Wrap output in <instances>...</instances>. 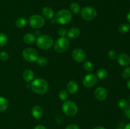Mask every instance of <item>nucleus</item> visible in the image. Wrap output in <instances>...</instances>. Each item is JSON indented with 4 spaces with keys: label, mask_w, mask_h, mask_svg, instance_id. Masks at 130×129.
I'll use <instances>...</instances> for the list:
<instances>
[{
    "label": "nucleus",
    "mask_w": 130,
    "mask_h": 129,
    "mask_svg": "<svg viewBox=\"0 0 130 129\" xmlns=\"http://www.w3.org/2000/svg\"><path fill=\"white\" fill-rule=\"evenodd\" d=\"M30 87L33 92L38 94H44L48 89V83L41 78H36L32 82Z\"/></svg>",
    "instance_id": "f257e3e1"
},
{
    "label": "nucleus",
    "mask_w": 130,
    "mask_h": 129,
    "mask_svg": "<svg viewBox=\"0 0 130 129\" xmlns=\"http://www.w3.org/2000/svg\"><path fill=\"white\" fill-rule=\"evenodd\" d=\"M72 15L71 11L68 10L63 9L56 13L55 22L62 25L69 24L72 20Z\"/></svg>",
    "instance_id": "f03ea898"
},
{
    "label": "nucleus",
    "mask_w": 130,
    "mask_h": 129,
    "mask_svg": "<svg viewBox=\"0 0 130 129\" xmlns=\"http://www.w3.org/2000/svg\"><path fill=\"white\" fill-rule=\"evenodd\" d=\"M36 44L40 49L46 50L52 48L53 44V40L50 35H41L36 39Z\"/></svg>",
    "instance_id": "7ed1b4c3"
},
{
    "label": "nucleus",
    "mask_w": 130,
    "mask_h": 129,
    "mask_svg": "<svg viewBox=\"0 0 130 129\" xmlns=\"http://www.w3.org/2000/svg\"><path fill=\"white\" fill-rule=\"evenodd\" d=\"M62 111L68 116H74L77 113L78 108L75 102L71 101H66L62 104Z\"/></svg>",
    "instance_id": "20e7f679"
},
{
    "label": "nucleus",
    "mask_w": 130,
    "mask_h": 129,
    "mask_svg": "<svg viewBox=\"0 0 130 129\" xmlns=\"http://www.w3.org/2000/svg\"><path fill=\"white\" fill-rule=\"evenodd\" d=\"M70 46V41L65 37L57 39L54 44V49L58 53H63L69 49Z\"/></svg>",
    "instance_id": "39448f33"
},
{
    "label": "nucleus",
    "mask_w": 130,
    "mask_h": 129,
    "mask_svg": "<svg viewBox=\"0 0 130 129\" xmlns=\"http://www.w3.org/2000/svg\"><path fill=\"white\" fill-rule=\"evenodd\" d=\"M97 11L94 8L91 6H86L81 10V16L85 20H93L96 18Z\"/></svg>",
    "instance_id": "423d86ee"
},
{
    "label": "nucleus",
    "mask_w": 130,
    "mask_h": 129,
    "mask_svg": "<svg viewBox=\"0 0 130 129\" xmlns=\"http://www.w3.org/2000/svg\"><path fill=\"white\" fill-rule=\"evenodd\" d=\"M30 26L33 29H40L45 24L44 18L39 15H33L30 16L29 19Z\"/></svg>",
    "instance_id": "0eeeda50"
},
{
    "label": "nucleus",
    "mask_w": 130,
    "mask_h": 129,
    "mask_svg": "<svg viewBox=\"0 0 130 129\" xmlns=\"http://www.w3.org/2000/svg\"><path fill=\"white\" fill-rule=\"evenodd\" d=\"M22 56L24 59L29 62L37 61L39 58V54L34 49L28 48L22 51Z\"/></svg>",
    "instance_id": "6e6552de"
},
{
    "label": "nucleus",
    "mask_w": 130,
    "mask_h": 129,
    "mask_svg": "<svg viewBox=\"0 0 130 129\" xmlns=\"http://www.w3.org/2000/svg\"><path fill=\"white\" fill-rule=\"evenodd\" d=\"M97 82V77L94 73H90L84 77L83 80V83L84 86L90 88L95 85Z\"/></svg>",
    "instance_id": "1a4fd4ad"
},
{
    "label": "nucleus",
    "mask_w": 130,
    "mask_h": 129,
    "mask_svg": "<svg viewBox=\"0 0 130 129\" xmlns=\"http://www.w3.org/2000/svg\"><path fill=\"white\" fill-rule=\"evenodd\" d=\"M74 59L77 62H83L86 58V53L83 49L77 48L74 49L72 53Z\"/></svg>",
    "instance_id": "9d476101"
},
{
    "label": "nucleus",
    "mask_w": 130,
    "mask_h": 129,
    "mask_svg": "<svg viewBox=\"0 0 130 129\" xmlns=\"http://www.w3.org/2000/svg\"><path fill=\"white\" fill-rule=\"evenodd\" d=\"M94 95L96 97V99L99 101H103L105 100L107 96V92L106 89L102 87H97L94 91Z\"/></svg>",
    "instance_id": "9b49d317"
},
{
    "label": "nucleus",
    "mask_w": 130,
    "mask_h": 129,
    "mask_svg": "<svg viewBox=\"0 0 130 129\" xmlns=\"http://www.w3.org/2000/svg\"><path fill=\"white\" fill-rule=\"evenodd\" d=\"M118 61L121 66L126 67L130 63V58L126 53H120L117 57Z\"/></svg>",
    "instance_id": "f8f14e48"
},
{
    "label": "nucleus",
    "mask_w": 130,
    "mask_h": 129,
    "mask_svg": "<svg viewBox=\"0 0 130 129\" xmlns=\"http://www.w3.org/2000/svg\"><path fill=\"white\" fill-rule=\"evenodd\" d=\"M32 115L33 117L36 119H40L43 117L44 115V111L43 108L39 105L34 106L32 110Z\"/></svg>",
    "instance_id": "ddd939ff"
},
{
    "label": "nucleus",
    "mask_w": 130,
    "mask_h": 129,
    "mask_svg": "<svg viewBox=\"0 0 130 129\" xmlns=\"http://www.w3.org/2000/svg\"><path fill=\"white\" fill-rule=\"evenodd\" d=\"M41 13L43 18L47 20H52L54 16V11L53 9L48 6L43 8L41 11Z\"/></svg>",
    "instance_id": "4468645a"
},
{
    "label": "nucleus",
    "mask_w": 130,
    "mask_h": 129,
    "mask_svg": "<svg viewBox=\"0 0 130 129\" xmlns=\"http://www.w3.org/2000/svg\"><path fill=\"white\" fill-rule=\"evenodd\" d=\"M79 89L78 85H77V82L75 81L72 80L70 81L67 85V90L70 94H74L77 92Z\"/></svg>",
    "instance_id": "2eb2a0df"
},
{
    "label": "nucleus",
    "mask_w": 130,
    "mask_h": 129,
    "mask_svg": "<svg viewBox=\"0 0 130 129\" xmlns=\"http://www.w3.org/2000/svg\"><path fill=\"white\" fill-rule=\"evenodd\" d=\"M67 36L71 39H75L79 36L80 29L77 27H72L69 30L67 34Z\"/></svg>",
    "instance_id": "dca6fc26"
},
{
    "label": "nucleus",
    "mask_w": 130,
    "mask_h": 129,
    "mask_svg": "<svg viewBox=\"0 0 130 129\" xmlns=\"http://www.w3.org/2000/svg\"><path fill=\"white\" fill-rule=\"evenodd\" d=\"M34 72L30 69H27L23 73V78L27 82H30L34 79Z\"/></svg>",
    "instance_id": "f3484780"
},
{
    "label": "nucleus",
    "mask_w": 130,
    "mask_h": 129,
    "mask_svg": "<svg viewBox=\"0 0 130 129\" xmlns=\"http://www.w3.org/2000/svg\"><path fill=\"white\" fill-rule=\"evenodd\" d=\"M23 40H24V42L26 43L27 44H32L36 41V36L34 34L29 33L24 35L23 37Z\"/></svg>",
    "instance_id": "a211bd4d"
},
{
    "label": "nucleus",
    "mask_w": 130,
    "mask_h": 129,
    "mask_svg": "<svg viewBox=\"0 0 130 129\" xmlns=\"http://www.w3.org/2000/svg\"><path fill=\"white\" fill-rule=\"evenodd\" d=\"M9 104L7 99L3 97L0 96V111H5L8 108Z\"/></svg>",
    "instance_id": "6ab92c4d"
},
{
    "label": "nucleus",
    "mask_w": 130,
    "mask_h": 129,
    "mask_svg": "<svg viewBox=\"0 0 130 129\" xmlns=\"http://www.w3.org/2000/svg\"><path fill=\"white\" fill-rule=\"evenodd\" d=\"M70 10L72 13L74 14H77L80 12L81 10V8H80L79 5L76 2L72 3L69 6Z\"/></svg>",
    "instance_id": "aec40b11"
},
{
    "label": "nucleus",
    "mask_w": 130,
    "mask_h": 129,
    "mask_svg": "<svg viewBox=\"0 0 130 129\" xmlns=\"http://www.w3.org/2000/svg\"><path fill=\"white\" fill-rule=\"evenodd\" d=\"M96 77L101 80L105 79L107 77V72L106 71V70L103 69V68L99 69L96 72Z\"/></svg>",
    "instance_id": "412c9836"
},
{
    "label": "nucleus",
    "mask_w": 130,
    "mask_h": 129,
    "mask_svg": "<svg viewBox=\"0 0 130 129\" xmlns=\"http://www.w3.org/2000/svg\"><path fill=\"white\" fill-rule=\"evenodd\" d=\"M16 26L18 28H23L27 24V20L24 17H20L17 20H16Z\"/></svg>",
    "instance_id": "4be33fe9"
},
{
    "label": "nucleus",
    "mask_w": 130,
    "mask_h": 129,
    "mask_svg": "<svg viewBox=\"0 0 130 129\" xmlns=\"http://www.w3.org/2000/svg\"><path fill=\"white\" fill-rule=\"evenodd\" d=\"M130 30V25L129 24L124 23V24H122L119 27V31L121 33H126Z\"/></svg>",
    "instance_id": "5701e85b"
},
{
    "label": "nucleus",
    "mask_w": 130,
    "mask_h": 129,
    "mask_svg": "<svg viewBox=\"0 0 130 129\" xmlns=\"http://www.w3.org/2000/svg\"><path fill=\"white\" fill-rule=\"evenodd\" d=\"M118 107L120 108L121 109H126L127 108L129 107V102L124 99H121L119 100L118 102Z\"/></svg>",
    "instance_id": "b1692460"
},
{
    "label": "nucleus",
    "mask_w": 130,
    "mask_h": 129,
    "mask_svg": "<svg viewBox=\"0 0 130 129\" xmlns=\"http://www.w3.org/2000/svg\"><path fill=\"white\" fill-rule=\"evenodd\" d=\"M83 68L87 72H92L94 69L93 64L90 61H86L83 64Z\"/></svg>",
    "instance_id": "393cba45"
},
{
    "label": "nucleus",
    "mask_w": 130,
    "mask_h": 129,
    "mask_svg": "<svg viewBox=\"0 0 130 129\" xmlns=\"http://www.w3.org/2000/svg\"><path fill=\"white\" fill-rule=\"evenodd\" d=\"M8 37L3 33H0V48L4 46L7 43Z\"/></svg>",
    "instance_id": "a878e982"
},
{
    "label": "nucleus",
    "mask_w": 130,
    "mask_h": 129,
    "mask_svg": "<svg viewBox=\"0 0 130 129\" xmlns=\"http://www.w3.org/2000/svg\"><path fill=\"white\" fill-rule=\"evenodd\" d=\"M58 96H59L60 99L62 101H67V99H68V93L65 90H61L59 92V94H58Z\"/></svg>",
    "instance_id": "bb28decb"
},
{
    "label": "nucleus",
    "mask_w": 130,
    "mask_h": 129,
    "mask_svg": "<svg viewBox=\"0 0 130 129\" xmlns=\"http://www.w3.org/2000/svg\"><path fill=\"white\" fill-rule=\"evenodd\" d=\"M37 63H38V64L39 66L44 67V66H46L48 64V60H47V59L45 57L41 56L38 58V60H37Z\"/></svg>",
    "instance_id": "cd10ccee"
},
{
    "label": "nucleus",
    "mask_w": 130,
    "mask_h": 129,
    "mask_svg": "<svg viewBox=\"0 0 130 129\" xmlns=\"http://www.w3.org/2000/svg\"><path fill=\"white\" fill-rule=\"evenodd\" d=\"M122 76H123V78L124 79H128L130 78V68L129 67H127L124 70V71L122 73Z\"/></svg>",
    "instance_id": "c85d7f7f"
},
{
    "label": "nucleus",
    "mask_w": 130,
    "mask_h": 129,
    "mask_svg": "<svg viewBox=\"0 0 130 129\" xmlns=\"http://www.w3.org/2000/svg\"><path fill=\"white\" fill-rule=\"evenodd\" d=\"M108 56L110 59H115L116 58H117L118 57V54H117L116 52L114 50L109 51V53H108Z\"/></svg>",
    "instance_id": "c756f323"
},
{
    "label": "nucleus",
    "mask_w": 130,
    "mask_h": 129,
    "mask_svg": "<svg viewBox=\"0 0 130 129\" xmlns=\"http://www.w3.org/2000/svg\"><path fill=\"white\" fill-rule=\"evenodd\" d=\"M58 35H60L61 37H65V35H67V30H66V28L61 27L58 29Z\"/></svg>",
    "instance_id": "7c9ffc66"
},
{
    "label": "nucleus",
    "mask_w": 130,
    "mask_h": 129,
    "mask_svg": "<svg viewBox=\"0 0 130 129\" xmlns=\"http://www.w3.org/2000/svg\"><path fill=\"white\" fill-rule=\"evenodd\" d=\"M9 58V54L6 52L3 51L0 53V59L2 61H6Z\"/></svg>",
    "instance_id": "2f4dec72"
},
{
    "label": "nucleus",
    "mask_w": 130,
    "mask_h": 129,
    "mask_svg": "<svg viewBox=\"0 0 130 129\" xmlns=\"http://www.w3.org/2000/svg\"><path fill=\"white\" fill-rule=\"evenodd\" d=\"M124 115H125L126 117L128 119L130 120V106L128 108H127L126 109H125V111H124Z\"/></svg>",
    "instance_id": "473e14b6"
},
{
    "label": "nucleus",
    "mask_w": 130,
    "mask_h": 129,
    "mask_svg": "<svg viewBox=\"0 0 130 129\" xmlns=\"http://www.w3.org/2000/svg\"><path fill=\"white\" fill-rule=\"evenodd\" d=\"M66 129H80L79 127L77 125L75 124H71L66 127Z\"/></svg>",
    "instance_id": "72a5a7b5"
},
{
    "label": "nucleus",
    "mask_w": 130,
    "mask_h": 129,
    "mask_svg": "<svg viewBox=\"0 0 130 129\" xmlns=\"http://www.w3.org/2000/svg\"><path fill=\"white\" fill-rule=\"evenodd\" d=\"M34 129H46V128L45 126H43V125H37V126H36Z\"/></svg>",
    "instance_id": "f704fd0d"
},
{
    "label": "nucleus",
    "mask_w": 130,
    "mask_h": 129,
    "mask_svg": "<svg viewBox=\"0 0 130 129\" xmlns=\"http://www.w3.org/2000/svg\"><path fill=\"white\" fill-rule=\"evenodd\" d=\"M126 18H127V20H128V22L130 24V11L128 12V13L127 14Z\"/></svg>",
    "instance_id": "c9c22d12"
},
{
    "label": "nucleus",
    "mask_w": 130,
    "mask_h": 129,
    "mask_svg": "<svg viewBox=\"0 0 130 129\" xmlns=\"http://www.w3.org/2000/svg\"><path fill=\"white\" fill-rule=\"evenodd\" d=\"M124 129H130V123H129L127 124V125L124 126Z\"/></svg>",
    "instance_id": "e433bc0d"
},
{
    "label": "nucleus",
    "mask_w": 130,
    "mask_h": 129,
    "mask_svg": "<svg viewBox=\"0 0 130 129\" xmlns=\"http://www.w3.org/2000/svg\"><path fill=\"white\" fill-rule=\"evenodd\" d=\"M127 87L130 89V80H129L128 81V82H127Z\"/></svg>",
    "instance_id": "4c0bfd02"
},
{
    "label": "nucleus",
    "mask_w": 130,
    "mask_h": 129,
    "mask_svg": "<svg viewBox=\"0 0 130 129\" xmlns=\"http://www.w3.org/2000/svg\"><path fill=\"white\" fill-rule=\"evenodd\" d=\"M93 129H105V128L102 127V126H96V127L94 128Z\"/></svg>",
    "instance_id": "58836bf2"
},
{
    "label": "nucleus",
    "mask_w": 130,
    "mask_h": 129,
    "mask_svg": "<svg viewBox=\"0 0 130 129\" xmlns=\"http://www.w3.org/2000/svg\"><path fill=\"white\" fill-rule=\"evenodd\" d=\"M129 102H130V96H129Z\"/></svg>",
    "instance_id": "ea45409f"
}]
</instances>
